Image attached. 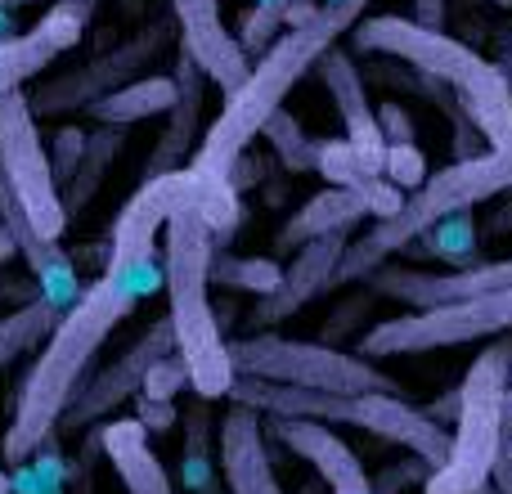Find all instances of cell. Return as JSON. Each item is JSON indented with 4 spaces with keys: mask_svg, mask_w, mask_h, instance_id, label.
Returning <instances> with one entry per match:
<instances>
[{
    "mask_svg": "<svg viewBox=\"0 0 512 494\" xmlns=\"http://www.w3.org/2000/svg\"><path fill=\"white\" fill-rule=\"evenodd\" d=\"M315 171L328 180L333 189H364L369 180H378L369 167H364V158L351 149L346 140H319V162Z\"/></svg>",
    "mask_w": 512,
    "mask_h": 494,
    "instance_id": "cell-29",
    "label": "cell"
},
{
    "mask_svg": "<svg viewBox=\"0 0 512 494\" xmlns=\"http://www.w3.org/2000/svg\"><path fill=\"white\" fill-rule=\"evenodd\" d=\"M261 140L270 144L274 153H279V162L292 171V176H306V171H315V162H319V140L301 131V122L288 113V108H279V113H274L270 122L261 126Z\"/></svg>",
    "mask_w": 512,
    "mask_h": 494,
    "instance_id": "cell-28",
    "label": "cell"
},
{
    "mask_svg": "<svg viewBox=\"0 0 512 494\" xmlns=\"http://www.w3.org/2000/svg\"><path fill=\"white\" fill-rule=\"evenodd\" d=\"M378 297H391L409 310H432V306H454V301H472L486 292L512 288V256L508 261H481V265H459V270H405V265H382L369 279Z\"/></svg>",
    "mask_w": 512,
    "mask_h": 494,
    "instance_id": "cell-12",
    "label": "cell"
},
{
    "mask_svg": "<svg viewBox=\"0 0 512 494\" xmlns=\"http://www.w3.org/2000/svg\"><path fill=\"white\" fill-rule=\"evenodd\" d=\"M346 243H351V234H324V239L297 247V256L283 265L279 288H274L270 297H256V310H252L256 333H274V324L292 319L301 306H310L319 292L333 288L337 265H342V256H346Z\"/></svg>",
    "mask_w": 512,
    "mask_h": 494,
    "instance_id": "cell-16",
    "label": "cell"
},
{
    "mask_svg": "<svg viewBox=\"0 0 512 494\" xmlns=\"http://www.w3.org/2000/svg\"><path fill=\"white\" fill-rule=\"evenodd\" d=\"M423 239H427V252L432 256L468 261V256H477V221H472V212H454V216H445V221H436Z\"/></svg>",
    "mask_w": 512,
    "mask_h": 494,
    "instance_id": "cell-30",
    "label": "cell"
},
{
    "mask_svg": "<svg viewBox=\"0 0 512 494\" xmlns=\"http://www.w3.org/2000/svg\"><path fill=\"white\" fill-rule=\"evenodd\" d=\"M81 149H86V131L81 126H63L59 135H54V149H50V167H54V180H68L72 171H77L81 162Z\"/></svg>",
    "mask_w": 512,
    "mask_h": 494,
    "instance_id": "cell-34",
    "label": "cell"
},
{
    "mask_svg": "<svg viewBox=\"0 0 512 494\" xmlns=\"http://www.w3.org/2000/svg\"><path fill=\"white\" fill-rule=\"evenodd\" d=\"M351 45L360 54L400 59L414 72H423L427 81L450 86L459 108L481 131V140L499 153H512V86L499 72V63H490L486 54L463 45L445 27H423L418 18H400V14L360 18L351 27Z\"/></svg>",
    "mask_w": 512,
    "mask_h": 494,
    "instance_id": "cell-4",
    "label": "cell"
},
{
    "mask_svg": "<svg viewBox=\"0 0 512 494\" xmlns=\"http://www.w3.org/2000/svg\"><path fill=\"white\" fill-rule=\"evenodd\" d=\"M9 256H18V243H14V234H9V225L0 221V261H9Z\"/></svg>",
    "mask_w": 512,
    "mask_h": 494,
    "instance_id": "cell-39",
    "label": "cell"
},
{
    "mask_svg": "<svg viewBox=\"0 0 512 494\" xmlns=\"http://www.w3.org/2000/svg\"><path fill=\"white\" fill-rule=\"evenodd\" d=\"M495 5H504V9H512V0H495Z\"/></svg>",
    "mask_w": 512,
    "mask_h": 494,
    "instance_id": "cell-44",
    "label": "cell"
},
{
    "mask_svg": "<svg viewBox=\"0 0 512 494\" xmlns=\"http://www.w3.org/2000/svg\"><path fill=\"white\" fill-rule=\"evenodd\" d=\"M122 149H126V126H95V131H86V149H81L77 171L59 185V203L68 212V221L99 194V185L113 171V162L122 158Z\"/></svg>",
    "mask_w": 512,
    "mask_h": 494,
    "instance_id": "cell-25",
    "label": "cell"
},
{
    "mask_svg": "<svg viewBox=\"0 0 512 494\" xmlns=\"http://www.w3.org/2000/svg\"><path fill=\"white\" fill-rule=\"evenodd\" d=\"M171 104H176V77L171 72H144L131 86L99 99L90 108V117L99 126H135V122H149V117H167Z\"/></svg>",
    "mask_w": 512,
    "mask_h": 494,
    "instance_id": "cell-24",
    "label": "cell"
},
{
    "mask_svg": "<svg viewBox=\"0 0 512 494\" xmlns=\"http://www.w3.org/2000/svg\"><path fill=\"white\" fill-rule=\"evenodd\" d=\"M508 387H512V373H508Z\"/></svg>",
    "mask_w": 512,
    "mask_h": 494,
    "instance_id": "cell-45",
    "label": "cell"
},
{
    "mask_svg": "<svg viewBox=\"0 0 512 494\" xmlns=\"http://www.w3.org/2000/svg\"><path fill=\"white\" fill-rule=\"evenodd\" d=\"M315 72L337 104V117H342V126H346V144L360 153L373 176H382L387 135H382V126H378V104H373L369 86H364V72H360V63H355V54L337 45V50L324 54V63H319Z\"/></svg>",
    "mask_w": 512,
    "mask_h": 494,
    "instance_id": "cell-17",
    "label": "cell"
},
{
    "mask_svg": "<svg viewBox=\"0 0 512 494\" xmlns=\"http://www.w3.org/2000/svg\"><path fill=\"white\" fill-rule=\"evenodd\" d=\"M512 333V288L486 292L472 301H454V306L414 310V315L382 319L364 333L360 351L364 360L378 355H427V351H450V346L490 342V337Z\"/></svg>",
    "mask_w": 512,
    "mask_h": 494,
    "instance_id": "cell-8",
    "label": "cell"
},
{
    "mask_svg": "<svg viewBox=\"0 0 512 494\" xmlns=\"http://www.w3.org/2000/svg\"><path fill=\"white\" fill-rule=\"evenodd\" d=\"M167 355H176V333H171V319L162 315L158 324L144 328L113 364H104L99 373H90V378L81 382L68 414L59 418V432L72 436V432H86V427H99V423H108V418H117V409L140 396L149 369L158 360H167Z\"/></svg>",
    "mask_w": 512,
    "mask_h": 494,
    "instance_id": "cell-11",
    "label": "cell"
},
{
    "mask_svg": "<svg viewBox=\"0 0 512 494\" xmlns=\"http://www.w3.org/2000/svg\"><path fill=\"white\" fill-rule=\"evenodd\" d=\"M5 5H27V0H5ZM50 5H54V0H50Z\"/></svg>",
    "mask_w": 512,
    "mask_h": 494,
    "instance_id": "cell-43",
    "label": "cell"
},
{
    "mask_svg": "<svg viewBox=\"0 0 512 494\" xmlns=\"http://www.w3.org/2000/svg\"><path fill=\"white\" fill-rule=\"evenodd\" d=\"M288 27V0L283 5H256V14L243 18V36H239V45L243 50H252V45H265L270 50V36H274V27Z\"/></svg>",
    "mask_w": 512,
    "mask_h": 494,
    "instance_id": "cell-33",
    "label": "cell"
},
{
    "mask_svg": "<svg viewBox=\"0 0 512 494\" xmlns=\"http://www.w3.org/2000/svg\"><path fill=\"white\" fill-rule=\"evenodd\" d=\"M0 494H14V486H9V477L0 472Z\"/></svg>",
    "mask_w": 512,
    "mask_h": 494,
    "instance_id": "cell-41",
    "label": "cell"
},
{
    "mask_svg": "<svg viewBox=\"0 0 512 494\" xmlns=\"http://www.w3.org/2000/svg\"><path fill=\"white\" fill-rule=\"evenodd\" d=\"M198 194H203V176L171 207L167 225H162V288H167V319L171 333H176V355L189 369L194 396L225 400L234 387V364H230V342L221 337V319H216L212 301H207V288H212L207 270H212L216 239L207 230Z\"/></svg>",
    "mask_w": 512,
    "mask_h": 494,
    "instance_id": "cell-3",
    "label": "cell"
},
{
    "mask_svg": "<svg viewBox=\"0 0 512 494\" xmlns=\"http://www.w3.org/2000/svg\"><path fill=\"white\" fill-rule=\"evenodd\" d=\"M364 9H369V0H324V5L306 9L301 18H292V23L274 36L270 50H261L248 81H243L234 95H225L216 122L207 126V135L198 140L189 171L230 180L234 162L252 149V140L283 108L292 86L306 81L310 72L324 63V54L337 50L342 36H351V27L364 18Z\"/></svg>",
    "mask_w": 512,
    "mask_h": 494,
    "instance_id": "cell-2",
    "label": "cell"
},
{
    "mask_svg": "<svg viewBox=\"0 0 512 494\" xmlns=\"http://www.w3.org/2000/svg\"><path fill=\"white\" fill-rule=\"evenodd\" d=\"M86 18L90 0H54L41 14V23H32L18 36H5L0 41V99L41 77L59 54L77 50V41L86 36Z\"/></svg>",
    "mask_w": 512,
    "mask_h": 494,
    "instance_id": "cell-13",
    "label": "cell"
},
{
    "mask_svg": "<svg viewBox=\"0 0 512 494\" xmlns=\"http://www.w3.org/2000/svg\"><path fill=\"white\" fill-rule=\"evenodd\" d=\"M171 18H176L180 45L194 54L207 81L221 86V95H234L252 72V54L221 23V0H171Z\"/></svg>",
    "mask_w": 512,
    "mask_h": 494,
    "instance_id": "cell-14",
    "label": "cell"
},
{
    "mask_svg": "<svg viewBox=\"0 0 512 494\" xmlns=\"http://www.w3.org/2000/svg\"><path fill=\"white\" fill-rule=\"evenodd\" d=\"M99 450L122 477L126 494H176L162 459L149 445V427L140 418H108L99 423Z\"/></svg>",
    "mask_w": 512,
    "mask_h": 494,
    "instance_id": "cell-22",
    "label": "cell"
},
{
    "mask_svg": "<svg viewBox=\"0 0 512 494\" xmlns=\"http://www.w3.org/2000/svg\"><path fill=\"white\" fill-rule=\"evenodd\" d=\"M135 418H140L144 427H153V432H167L171 423H180V414L171 409V400H144V396H140V414Z\"/></svg>",
    "mask_w": 512,
    "mask_h": 494,
    "instance_id": "cell-37",
    "label": "cell"
},
{
    "mask_svg": "<svg viewBox=\"0 0 512 494\" xmlns=\"http://www.w3.org/2000/svg\"><path fill=\"white\" fill-rule=\"evenodd\" d=\"M180 423H185V441H180V486H185V494H234L225 486L221 454H216L212 400H189Z\"/></svg>",
    "mask_w": 512,
    "mask_h": 494,
    "instance_id": "cell-23",
    "label": "cell"
},
{
    "mask_svg": "<svg viewBox=\"0 0 512 494\" xmlns=\"http://www.w3.org/2000/svg\"><path fill=\"white\" fill-rule=\"evenodd\" d=\"M171 36H176V18H153V23H144L140 32L131 36V41L95 54L90 63H81V68H72V72H59V77L41 81V86L27 95L32 117L45 122V117L90 113L104 95H113V90L131 86L135 77H144L149 63L162 59V50L171 45Z\"/></svg>",
    "mask_w": 512,
    "mask_h": 494,
    "instance_id": "cell-9",
    "label": "cell"
},
{
    "mask_svg": "<svg viewBox=\"0 0 512 494\" xmlns=\"http://www.w3.org/2000/svg\"><path fill=\"white\" fill-rule=\"evenodd\" d=\"M355 427L378 436V441L409 450L427 468H441L445 454H450V432L436 418H427V409L405 405L400 391H369V396H360V423Z\"/></svg>",
    "mask_w": 512,
    "mask_h": 494,
    "instance_id": "cell-19",
    "label": "cell"
},
{
    "mask_svg": "<svg viewBox=\"0 0 512 494\" xmlns=\"http://www.w3.org/2000/svg\"><path fill=\"white\" fill-rule=\"evenodd\" d=\"M216 454H221L225 486L234 494H283L279 477H274V459H270L261 414L230 405V414L216 427Z\"/></svg>",
    "mask_w": 512,
    "mask_h": 494,
    "instance_id": "cell-21",
    "label": "cell"
},
{
    "mask_svg": "<svg viewBox=\"0 0 512 494\" xmlns=\"http://www.w3.org/2000/svg\"><path fill=\"white\" fill-rule=\"evenodd\" d=\"M59 315L63 310L54 306V301H45V297H32L27 306L9 310V315L0 319V369L14 364V360H23L27 351H41V346L50 342Z\"/></svg>",
    "mask_w": 512,
    "mask_h": 494,
    "instance_id": "cell-26",
    "label": "cell"
},
{
    "mask_svg": "<svg viewBox=\"0 0 512 494\" xmlns=\"http://www.w3.org/2000/svg\"><path fill=\"white\" fill-rule=\"evenodd\" d=\"M171 77H176V104H171L167 126H162V135L153 140L149 158H144V180H162V176L185 171L189 162H194L198 135H203V108H207V86H212V81H207V72L198 68L185 45L176 50Z\"/></svg>",
    "mask_w": 512,
    "mask_h": 494,
    "instance_id": "cell-15",
    "label": "cell"
},
{
    "mask_svg": "<svg viewBox=\"0 0 512 494\" xmlns=\"http://www.w3.org/2000/svg\"><path fill=\"white\" fill-rule=\"evenodd\" d=\"M432 477V468H427L423 459H405V463H391L387 472H382L378 481H373V494H396V490H405V486H423V481Z\"/></svg>",
    "mask_w": 512,
    "mask_h": 494,
    "instance_id": "cell-35",
    "label": "cell"
},
{
    "mask_svg": "<svg viewBox=\"0 0 512 494\" xmlns=\"http://www.w3.org/2000/svg\"><path fill=\"white\" fill-rule=\"evenodd\" d=\"M445 0H414V18L423 27H445Z\"/></svg>",
    "mask_w": 512,
    "mask_h": 494,
    "instance_id": "cell-38",
    "label": "cell"
},
{
    "mask_svg": "<svg viewBox=\"0 0 512 494\" xmlns=\"http://www.w3.org/2000/svg\"><path fill=\"white\" fill-rule=\"evenodd\" d=\"M508 373H512V333L495 337L472 360V369L463 373L459 391H454L459 409H454L450 454L423 481V494H477L481 486H490V468H495L499 441H504Z\"/></svg>",
    "mask_w": 512,
    "mask_h": 494,
    "instance_id": "cell-6",
    "label": "cell"
},
{
    "mask_svg": "<svg viewBox=\"0 0 512 494\" xmlns=\"http://www.w3.org/2000/svg\"><path fill=\"white\" fill-rule=\"evenodd\" d=\"M265 436L288 445L301 463L315 468V477L328 486V494H373V477L355 450L333 432L328 423H310V418H265Z\"/></svg>",
    "mask_w": 512,
    "mask_h": 494,
    "instance_id": "cell-18",
    "label": "cell"
},
{
    "mask_svg": "<svg viewBox=\"0 0 512 494\" xmlns=\"http://www.w3.org/2000/svg\"><path fill=\"white\" fill-rule=\"evenodd\" d=\"M194 180L198 176L185 167L176 176L140 180V189L126 198L113 225L104 274L59 315L50 342L36 351V364L27 369L23 387H18L14 418L5 423V436H0L5 463H27L45 441H54L59 418L68 414L72 396L86 382L104 342L162 283V225H167L171 207L194 189Z\"/></svg>",
    "mask_w": 512,
    "mask_h": 494,
    "instance_id": "cell-1",
    "label": "cell"
},
{
    "mask_svg": "<svg viewBox=\"0 0 512 494\" xmlns=\"http://www.w3.org/2000/svg\"><path fill=\"white\" fill-rule=\"evenodd\" d=\"M378 126L387 135V144H414V122L400 104H378Z\"/></svg>",
    "mask_w": 512,
    "mask_h": 494,
    "instance_id": "cell-36",
    "label": "cell"
},
{
    "mask_svg": "<svg viewBox=\"0 0 512 494\" xmlns=\"http://www.w3.org/2000/svg\"><path fill=\"white\" fill-rule=\"evenodd\" d=\"M212 283L221 288H239V292H252V297H270L283 279V265L270 261V256H234L225 247L212 252Z\"/></svg>",
    "mask_w": 512,
    "mask_h": 494,
    "instance_id": "cell-27",
    "label": "cell"
},
{
    "mask_svg": "<svg viewBox=\"0 0 512 494\" xmlns=\"http://www.w3.org/2000/svg\"><path fill=\"white\" fill-rule=\"evenodd\" d=\"M189 382V369H185V360L180 355H167V360H158L149 369V378H144V391L140 396L144 400H171L180 387Z\"/></svg>",
    "mask_w": 512,
    "mask_h": 494,
    "instance_id": "cell-32",
    "label": "cell"
},
{
    "mask_svg": "<svg viewBox=\"0 0 512 494\" xmlns=\"http://www.w3.org/2000/svg\"><path fill=\"white\" fill-rule=\"evenodd\" d=\"M230 364L243 378L283 382V387L333 391V396H369V391H400L391 373L351 351H337L328 342H301L279 333H248L230 342Z\"/></svg>",
    "mask_w": 512,
    "mask_h": 494,
    "instance_id": "cell-7",
    "label": "cell"
},
{
    "mask_svg": "<svg viewBox=\"0 0 512 494\" xmlns=\"http://www.w3.org/2000/svg\"><path fill=\"white\" fill-rule=\"evenodd\" d=\"M0 162H5V176L14 185L23 212L32 216V225L41 230V239L59 243L68 230V212L59 203V180L50 167V149L41 144V126L32 117L23 90L0 99Z\"/></svg>",
    "mask_w": 512,
    "mask_h": 494,
    "instance_id": "cell-10",
    "label": "cell"
},
{
    "mask_svg": "<svg viewBox=\"0 0 512 494\" xmlns=\"http://www.w3.org/2000/svg\"><path fill=\"white\" fill-rule=\"evenodd\" d=\"M499 194H512V153L486 149V153H477V158H463L445 171H432L414 194H405L396 216L373 221V230H364L360 239L346 243V256H342V265H337L333 288L369 279L400 247L423 239L436 221H445V216H454V212H472V207L490 203V198H499Z\"/></svg>",
    "mask_w": 512,
    "mask_h": 494,
    "instance_id": "cell-5",
    "label": "cell"
},
{
    "mask_svg": "<svg viewBox=\"0 0 512 494\" xmlns=\"http://www.w3.org/2000/svg\"><path fill=\"white\" fill-rule=\"evenodd\" d=\"M382 176L400 189V194H414L427 180V158L418 153V144H387V162H382Z\"/></svg>",
    "mask_w": 512,
    "mask_h": 494,
    "instance_id": "cell-31",
    "label": "cell"
},
{
    "mask_svg": "<svg viewBox=\"0 0 512 494\" xmlns=\"http://www.w3.org/2000/svg\"><path fill=\"white\" fill-rule=\"evenodd\" d=\"M477 494H499V490H495V486H481V490H477Z\"/></svg>",
    "mask_w": 512,
    "mask_h": 494,
    "instance_id": "cell-42",
    "label": "cell"
},
{
    "mask_svg": "<svg viewBox=\"0 0 512 494\" xmlns=\"http://www.w3.org/2000/svg\"><path fill=\"white\" fill-rule=\"evenodd\" d=\"M0 221H5L9 234H14L18 256L27 261V270H32L41 297L54 301L59 310H68L72 301L81 297V292H77V270H72L68 252H63L59 243L41 239V230L32 225V216L23 212V203H18L14 185H9V176H5V162H0Z\"/></svg>",
    "mask_w": 512,
    "mask_h": 494,
    "instance_id": "cell-20",
    "label": "cell"
},
{
    "mask_svg": "<svg viewBox=\"0 0 512 494\" xmlns=\"http://www.w3.org/2000/svg\"><path fill=\"white\" fill-rule=\"evenodd\" d=\"M504 427H512V387L504 391Z\"/></svg>",
    "mask_w": 512,
    "mask_h": 494,
    "instance_id": "cell-40",
    "label": "cell"
}]
</instances>
